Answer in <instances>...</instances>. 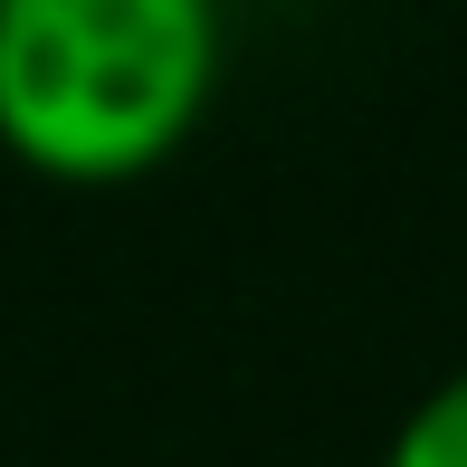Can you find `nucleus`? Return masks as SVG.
<instances>
[{
    "instance_id": "1",
    "label": "nucleus",
    "mask_w": 467,
    "mask_h": 467,
    "mask_svg": "<svg viewBox=\"0 0 467 467\" xmlns=\"http://www.w3.org/2000/svg\"><path fill=\"white\" fill-rule=\"evenodd\" d=\"M220 87V0H0V153L48 182H143Z\"/></svg>"
},
{
    "instance_id": "2",
    "label": "nucleus",
    "mask_w": 467,
    "mask_h": 467,
    "mask_svg": "<svg viewBox=\"0 0 467 467\" xmlns=\"http://www.w3.org/2000/svg\"><path fill=\"white\" fill-rule=\"evenodd\" d=\"M381 467H467V372H449L410 420L391 430Z\"/></svg>"
}]
</instances>
